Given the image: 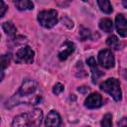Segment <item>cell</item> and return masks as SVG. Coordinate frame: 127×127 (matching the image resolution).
<instances>
[{
	"mask_svg": "<svg viewBox=\"0 0 127 127\" xmlns=\"http://www.w3.org/2000/svg\"><path fill=\"white\" fill-rule=\"evenodd\" d=\"M37 89V83L32 80V79H27L23 82L22 86L20 87L19 91L17 93H15V95L10 98V100L7 102V107H13L14 105H17L19 103L22 102H26V101H31L34 102V100H32V97H30Z\"/></svg>",
	"mask_w": 127,
	"mask_h": 127,
	"instance_id": "obj_1",
	"label": "cell"
},
{
	"mask_svg": "<svg viewBox=\"0 0 127 127\" xmlns=\"http://www.w3.org/2000/svg\"><path fill=\"white\" fill-rule=\"evenodd\" d=\"M43 120V112L41 109H34L30 112H26L18 115L12 122L14 127L22 126H39Z\"/></svg>",
	"mask_w": 127,
	"mask_h": 127,
	"instance_id": "obj_2",
	"label": "cell"
},
{
	"mask_svg": "<svg viewBox=\"0 0 127 127\" xmlns=\"http://www.w3.org/2000/svg\"><path fill=\"white\" fill-rule=\"evenodd\" d=\"M100 88L101 90L105 91L106 93H108L110 96H112V98L115 101H119L122 98V93H121V88H120V83L119 80L111 77L106 79L105 81H103L100 84Z\"/></svg>",
	"mask_w": 127,
	"mask_h": 127,
	"instance_id": "obj_3",
	"label": "cell"
},
{
	"mask_svg": "<svg viewBox=\"0 0 127 127\" xmlns=\"http://www.w3.org/2000/svg\"><path fill=\"white\" fill-rule=\"evenodd\" d=\"M39 23L45 28H53L58 23V12L56 10H46L38 14Z\"/></svg>",
	"mask_w": 127,
	"mask_h": 127,
	"instance_id": "obj_4",
	"label": "cell"
},
{
	"mask_svg": "<svg viewBox=\"0 0 127 127\" xmlns=\"http://www.w3.org/2000/svg\"><path fill=\"white\" fill-rule=\"evenodd\" d=\"M34 56H35L34 51H33L29 46H25V47L19 49V50L16 52L15 61H16L17 63L32 64L33 61H34Z\"/></svg>",
	"mask_w": 127,
	"mask_h": 127,
	"instance_id": "obj_5",
	"label": "cell"
},
{
	"mask_svg": "<svg viewBox=\"0 0 127 127\" xmlns=\"http://www.w3.org/2000/svg\"><path fill=\"white\" fill-rule=\"evenodd\" d=\"M98 62L104 68H111L114 66V57L111 51L102 50L98 53Z\"/></svg>",
	"mask_w": 127,
	"mask_h": 127,
	"instance_id": "obj_6",
	"label": "cell"
},
{
	"mask_svg": "<svg viewBox=\"0 0 127 127\" xmlns=\"http://www.w3.org/2000/svg\"><path fill=\"white\" fill-rule=\"evenodd\" d=\"M102 104V98L98 93H91L87 96V98L84 101V105L87 108L93 109V108H98Z\"/></svg>",
	"mask_w": 127,
	"mask_h": 127,
	"instance_id": "obj_7",
	"label": "cell"
},
{
	"mask_svg": "<svg viewBox=\"0 0 127 127\" xmlns=\"http://www.w3.org/2000/svg\"><path fill=\"white\" fill-rule=\"evenodd\" d=\"M115 26L117 33L121 37H126L127 36V20L124 18L123 15L118 14L115 18Z\"/></svg>",
	"mask_w": 127,
	"mask_h": 127,
	"instance_id": "obj_8",
	"label": "cell"
},
{
	"mask_svg": "<svg viewBox=\"0 0 127 127\" xmlns=\"http://www.w3.org/2000/svg\"><path fill=\"white\" fill-rule=\"evenodd\" d=\"M73 51H74V44L71 42H65L62 46V48L59 52V59L61 61L66 60L67 57L73 53Z\"/></svg>",
	"mask_w": 127,
	"mask_h": 127,
	"instance_id": "obj_9",
	"label": "cell"
},
{
	"mask_svg": "<svg viewBox=\"0 0 127 127\" xmlns=\"http://www.w3.org/2000/svg\"><path fill=\"white\" fill-rule=\"evenodd\" d=\"M61 122H62V120H61V116H60V114H59L57 111L52 110V111L49 112L45 124H46L47 126L56 127V126L61 125Z\"/></svg>",
	"mask_w": 127,
	"mask_h": 127,
	"instance_id": "obj_10",
	"label": "cell"
},
{
	"mask_svg": "<svg viewBox=\"0 0 127 127\" xmlns=\"http://www.w3.org/2000/svg\"><path fill=\"white\" fill-rule=\"evenodd\" d=\"M86 63H87V64L90 66V68H91V70H92V71H91V72H92V81H93V82H96V80L98 79V77L101 76V75L103 74V72L98 69L94 58H92V57L88 58V59L86 60Z\"/></svg>",
	"mask_w": 127,
	"mask_h": 127,
	"instance_id": "obj_11",
	"label": "cell"
},
{
	"mask_svg": "<svg viewBox=\"0 0 127 127\" xmlns=\"http://www.w3.org/2000/svg\"><path fill=\"white\" fill-rule=\"evenodd\" d=\"M14 4L18 10H32L34 5L31 0H14Z\"/></svg>",
	"mask_w": 127,
	"mask_h": 127,
	"instance_id": "obj_12",
	"label": "cell"
},
{
	"mask_svg": "<svg viewBox=\"0 0 127 127\" xmlns=\"http://www.w3.org/2000/svg\"><path fill=\"white\" fill-rule=\"evenodd\" d=\"M99 28L105 33H110L112 32V29H113V23L110 19H107V18L101 19L99 22Z\"/></svg>",
	"mask_w": 127,
	"mask_h": 127,
	"instance_id": "obj_13",
	"label": "cell"
},
{
	"mask_svg": "<svg viewBox=\"0 0 127 127\" xmlns=\"http://www.w3.org/2000/svg\"><path fill=\"white\" fill-rule=\"evenodd\" d=\"M2 28H3V30H4V32L8 35V36H10V37H14L15 35H16V32H17V29H16V27L14 26V24L12 23V22H4L3 24H2Z\"/></svg>",
	"mask_w": 127,
	"mask_h": 127,
	"instance_id": "obj_14",
	"label": "cell"
},
{
	"mask_svg": "<svg viewBox=\"0 0 127 127\" xmlns=\"http://www.w3.org/2000/svg\"><path fill=\"white\" fill-rule=\"evenodd\" d=\"M98 6L100 10L106 14H110L112 12V6L109 2V0H97Z\"/></svg>",
	"mask_w": 127,
	"mask_h": 127,
	"instance_id": "obj_15",
	"label": "cell"
},
{
	"mask_svg": "<svg viewBox=\"0 0 127 127\" xmlns=\"http://www.w3.org/2000/svg\"><path fill=\"white\" fill-rule=\"evenodd\" d=\"M106 44H107L110 48L118 49V47H119V40H118V38H117L116 36L112 35V36H110V37L107 38V40H106Z\"/></svg>",
	"mask_w": 127,
	"mask_h": 127,
	"instance_id": "obj_16",
	"label": "cell"
},
{
	"mask_svg": "<svg viewBox=\"0 0 127 127\" xmlns=\"http://www.w3.org/2000/svg\"><path fill=\"white\" fill-rule=\"evenodd\" d=\"M10 60H11V55H10V54H8V55H3V56L1 57V69H2V72H3V70L9 65Z\"/></svg>",
	"mask_w": 127,
	"mask_h": 127,
	"instance_id": "obj_17",
	"label": "cell"
},
{
	"mask_svg": "<svg viewBox=\"0 0 127 127\" xmlns=\"http://www.w3.org/2000/svg\"><path fill=\"white\" fill-rule=\"evenodd\" d=\"M101 125L105 126V127H110L112 125V116H111V114L107 113L103 116V118L101 120Z\"/></svg>",
	"mask_w": 127,
	"mask_h": 127,
	"instance_id": "obj_18",
	"label": "cell"
},
{
	"mask_svg": "<svg viewBox=\"0 0 127 127\" xmlns=\"http://www.w3.org/2000/svg\"><path fill=\"white\" fill-rule=\"evenodd\" d=\"M79 35H80L81 40L82 41H85V40H87L90 37V32H89V30H87L85 28H81L80 29V32H79Z\"/></svg>",
	"mask_w": 127,
	"mask_h": 127,
	"instance_id": "obj_19",
	"label": "cell"
},
{
	"mask_svg": "<svg viewBox=\"0 0 127 127\" xmlns=\"http://www.w3.org/2000/svg\"><path fill=\"white\" fill-rule=\"evenodd\" d=\"M63 90H64V85H63L62 83H56L55 86L53 87V92H54L56 95L60 94Z\"/></svg>",
	"mask_w": 127,
	"mask_h": 127,
	"instance_id": "obj_20",
	"label": "cell"
},
{
	"mask_svg": "<svg viewBox=\"0 0 127 127\" xmlns=\"http://www.w3.org/2000/svg\"><path fill=\"white\" fill-rule=\"evenodd\" d=\"M0 4H1V13H0V15H1V17H3L4 14H5V11L7 9V7H6V5H5V3H4L3 0H0Z\"/></svg>",
	"mask_w": 127,
	"mask_h": 127,
	"instance_id": "obj_21",
	"label": "cell"
},
{
	"mask_svg": "<svg viewBox=\"0 0 127 127\" xmlns=\"http://www.w3.org/2000/svg\"><path fill=\"white\" fill-rule=\"evenodd\" d=\"M79 92H82V93H85V92H87L88 91V88L87 87H85V86H80L78 89H77Z\"/></svg>",
	"mask_w": 127,
	"mask_h": 127,
	"instance_id": "obj_22",
	"label": "cell"
},
{
	"mask_svg": "<svg viewBox=\"0 0 127 127\" xmlns=\"http://www.w3.org/2000/svg\"><path fill=\"white\" fill-rule=\"evenodd\" d=\"M122 5H123L124 8L127 9V0H122Z\"/></svg>",
	"mask_w": 127,
	"mask_h": 127,
	"instance_id": "obj_23",
	"label": "cell"
},
{
	"mask_svg": "<svg viewBox=\"0 0 127 127\" xmlns=\"http://www.w3.org/2000/svg\"><path fill=\"white\" fill-rule=\"evenodd\" d=\"M82 1H88V0H82Z\"/></svg>",
	"mask_w": 127,
	"mask_h": 127,
	"instance_id": "obj_24",
	"label": "cell"
}]
</instances>
